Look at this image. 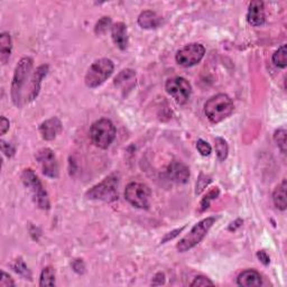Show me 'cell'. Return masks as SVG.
I'll use <instances>...</instances> for the list:
<instances>
[{
	"mask_svg": "<svg viewBox=\"0 0 287 287\" xmlns=\"http://www.w3.org/2000/svg\"><path fill=\"white\" fill-rule=\"evenodd\" d=\"M111 36L117 46L120 50H126L128 46V33L127 26L124 23H116L111 27Z\"/></svg>",
	"mask_w": 287,
	"mask_h": 287,
	"instance_id": "15",
	"label": "cell"
},
{
	"mask_svg": "<svg viewBox=\"0 0 287 287\" xmlns=\"http://www.w3.org/2000/svg\"><path fill=\"white\" fill-rule=\"evenodd\" d=\"M247 20L250 25L255 27L264 25L265 23V7L262 1H252L249 3Z\"/></svg>",
	"mask_w": 287,
	"mask_h": 287,
	"instance_id": "13",
	"label": "cell"
},
{
	"mask_svg": "<svg viewBox=\"0 0 287 287\" xmlns=\"http://www.w3.org/2000/svg\"><path fill=\"white\" fill-rule=\"evenodd\" d=\"M165 283V275L163 273H159L155 275V277L153 278V285H161Z\"/></svg>",
	"mask_w": 287,
	"mask_h": 287,
	"instance_id": "38",
	"label": "cell"
},
{
	"mask_svg": "<svg viewBox=\"0 0 287 287\" xmlns=\"http://www.w3.org/2000/svg\"><path fill=\"white\" fill-rule=\"evenodd\" d=\"M183 230H184V227H183V228H181V229L174 230V231H172V232H168V233L166 234V236L164 237V239L161 240V244H164V242H166V241H168V240L174 239V238H175L176 236H179V233L183 231Z\"/></svg>",
	"mask_w": 287,
	"mask_h": 287,
	"instance_id": "36",
	"label": "cell"
},
{
	"mask_svg": "<svg viewBox=\"0 0 287 287\" xmlns=\"http://www.w3.org/2000/svg\"><path fill=\"white\" fill-rule=\"evenodd\" d=\"M13 268L14 270L17 274L19 275H22V276H24L26 278H28V280H32V274L30 272V269L27 268V266L25 264V261H24L22 258H18V259H16L15 262H14V265H13Z\"/></svg>",
	"mask_w": 287,
	"mask_h": 287,
	"instance_id": "26",
	"label": "cell"
},
{
	"mask_svg": "<svg viewBox=\"0 0 287 287\" xmlns=\"http://www.w3.org/2000/svg\"><path fill=\"white\" fill-rule=\"evenodd\" d=\"M205 54V48L202 44L199 43H192L189 45H185L182 47L181 50L177 51L176 53V62L180 64L181 66L184 67H191L195 64L200 63L201 60L203 59Z\"/></svg>",
	"mask_w": 287,
	"mask_h": 287,
	"instance_id": "10",
	"label": "cell"
},
{
	"mask_svg": "<svg viewBox=\"0 0 287 287\" xmlns=\"http://www.w3.org/2000/svg\"><path fill=\"white\" fill-rule=\"evenodd\" d=\"M36 159L42 167V171L44 175L52 179H56L59 176V165L56 161L55 155L52 149L50 148H43L36 154Z\"/></svg>",
	"mask_w": 287,
	"mask_h": 287,
	"instance_id": "11",
	"label": "cell"
},
{
	"mask_svg": "<svg viewBox=\"0 0 287 287\" xmlns=\"http://www.w3.org/2000/svg\"><path fill=\"white\" fill-rule=\"evenodd\" d=\"M0 286L1 287H9V286H15V283L13 281L9 275L7 273L2 272L1 273V278H0Z\"/></svg>",
	"mask_w": 287,
	"mask_h": 287,
	"instance_id": "32",
	"label": "cell"
},
{
	"mask_svg": "<svg viewBox=\"0 0 287 287\" xmlns=\"http://www.w3.org/2000/svg\"><path fill=\"white\" fill-rule=\"evenodd\" d=\"M9 120H8L6 117H1V120H0V134L5 135L8 129H9Z\"/></svg>",
	"mask_w": 287,
	"mask_h": 287,
	"instance_id": "35",
	"label": "cell"
},
{
	"mask_svg": "<svg viewBox=\"0 0 287 287\" xmlns=\"http://www.w3.org/2000/svg\"><path fill=\"white\" fill-rule=\"evenodd\" d=\"M286 130L285 129H277L274 134V140L277 144L278 148L281 149L283 154L286 153Z\"/></svg>",
	"mask_w": 287,
	"mask_h": 287,
	"instance_id": "27",
	"label": "cell"
},
{
	"mask_svg": "<svg viewBox=\"0 0 287 287\" xmlns=\"http://www.w3.org/2000/svg\"><path fill=\"white\" fill-rule=\"evenodd\" d=\"M167 94L179 104L187 103L192 95V87L189 81L181 76L168 79L165 84Z\"/></svg>",
	"mask_w": 287,
	"mask_h": 287,
	"instance_id": "9",
	"label": "cell"
},
{
	"mask_svg": "<svg viewBox=\"0 0 287 287\" xmlns=\"http://www.w3.org/2000/svg\"><path fill=\"white\" fill-rule=\"evenodd\" d=\"M237 284L244 287H253L262 285V278L260 274L254 269H248L242 272L237 278Z\"/></svg>",
	"mask_w": 287,
	"mask_h": 287,
	"instance_id": "17",
	"label": "cell"
},
{
	"mask_svg": "<svg viewBox=\"0 0 287 287\" xmlns=\"http://www.w3.org/2000/svg\"><path fill=\"white\" fill-rule=\"evenodd\" d=\"M196 148L202 156H209L212 152V148L210 146V144L203 139H199L196 141Z\"/></svg>",
	"mask_w": 287,
	"mask_h": 287,
	"instance_id": "29",
	"label": "cell"
},
{
	"mask_svg": "<svg viewBox=\"0 0 287 287\" xmlns=\"http://www.w3.org/2000/svg\"><path fill=\"white\" fill-rule=\"evenodd\" d=\"M111 25V18L110 17H102L95 27V32L96 34L98 35H102L104 33H107L108 28Z\"/></svg>",
	"mask_w": 287,
	"mask_h": 287,
	"instance_id": "28",
	"label": "cell"
},
{
	"mask_svg": "<svg viewBox=\"0 0 287 287\" xmlns=\"http://www.w3.org/2000/svg\"><path fill=\"white\" fill-rule=\"evenodd\" d=\"M11 37L8 33L0 35V60L2 64H6L11 53Z\"/></svg>",
	"mask_w": 287,
	"mask_h": 287,
	"instance_id": "20",
	"label": "cell"
},
{
	"mask_svg": "<svg viewBox=\"0 0 287 287\" xmlns=\"http://www.w3.org/2000/svg\"><path fill=\"white\" fill-rule=\"evenodd\" d=\"M242 223H244V221H242L241 219H238V220H236L234 222H232V223L229 225L228 229L230 230V231H234V230H237L238 228H240Z\"/></svg>",
	"mask_w": 287,
	"mask_h": 287,
	"instance_id": "39",
	"label": "cell"
},
{
	"mask_svg": "<svg viewBox=\"0 0 287 287\" xmlns=\"http://www.w3.org/2000/svg\"><path fill=\"white\" fill-rule=\"evenodd\" d=\"M136 79V73L132 70H124L118 74V76L115 79V84L117 87H125L126 83L131 82L134 83Z\"/></svg>",
	"mask_w": 287,
	"mask_h": 287,
	"instance_id": "22",
	"label": "cell"
},
{
	"mask_svg": "<svg viewBox=\"0 0 287 287\" xmlns=\"http://www.w3.org/2000/svg\"><path fill=\"white\" fill-rule=\"evenodd\" d=\"M72 267H73L74 272H76L78 274H82L84 272V264H83V261L80 259L74 260L73 264H72Z\"/></svg>",
	"mask_w": 287,
	"mask_h": 287,
	"instance_id": "37",
	"label": "cell"
},
{
	"mask_svg": "<svg viewBox=\"0 0 287 287\" xmlns=\"http://www.w3.org/2000/svg\"><path fill=\"white\" fill-rule=\"evenodd\" d=\"M125 197L134 207L147 210L151 205L152 191L146 184L139 182H131L125 190Z\"/></svg>",
	"mask_w": 287,
	"mask_h": 287,
	"instance_id": "8",
	"label": "cell"
},
{
	"mask_svg": "<svg viewBox=\"0 0 287 287\" xmlns=\"http://www.w3.org/2000/svg\"><path fill=\"white\" fill-rule=\"evenodd\" d=\"M210 182H211V177H209L207 175H204V174H201L200 175V179L197 180V183H196V194H200L203 190L208 187L210 184Z\"/></svg>",
	"mask_w": 287,
	"mask_h": 287,
	"instance_id": "30",
	"label": "cell"
},
{
	"mask_svg": "<svg viewBox=\"0 0 287 287\" xmlns=\"http://www.w3.org/2000/svg\"><path fill=\"white\" fill-rule=\"evenodd\" d=\"M167 176L172 182H175L177 184L188 183L190 179V169L181 161H172L167 167Z\"/></svg>",
	"mask_w": 287,
	"mask_h": 287,
	"instance_id": "12",
	"label": "cell"
},
{
	"mask_svg": "<svg viewBox=\"0 0 287 287\" xmlns=\"http://www.w3.org/2000/svg\"><path fill=\"white\" fill-rule=\"evenodd\" d=\"M216 221H217L216 217H209L205 218L203 220H201L199 223L194 225L191 229V231H190L187 236L183 237L180 240V242L176 246L177 250H179L180 253H185L188 252V250L192 249L193 247H195L196 245H199L200 242L203 240V238L207 236L209 230L211 229Z\"/></svg>",
	"mask_w": 287,
	"mask_h": 287,
	"instance_id": "3",
	"label": "cell"
},
{
	"mask_svg": "<svg viewBox=\"0 0 287 287\" xmlns=\"http://www.w3.org/2000/svg\"><path fill=\"white\" fill-rule=\"evenodd\" d=\"M257 257H258V259H259L265 266L269 265L270 258H269V256L267 255V253L265 252V250H259V252L257 253Z\"/></svg>",
	"mask_w": 287,
	"mask_h": 287,
	"instance_id": "34",
	"label": "cell"
},
{
	"mask_svg": "<svg viewBox=\"0 0 287 287\" xmlns=\"http://www.w3.org/2000/svg\"><path fill=\"white\" fill-rule=\"evenodd\" d=\"M47 72H48V65H42L36 70L33 78H32L31 89H30V92H28V101H33L34 99H36V96H38L40 83H42V80L44 79V76H46Z\"/></svg>",
	"mask_w": 287,
	"mask_h": 287,
	"instance_id": "16",
	"label": "cell"
},
{
	"mask_svg": "<svg viewBox=\"0 0 287 287\" xmlns=\"http://www.w3.org/2000/svg\"><path fill=\"white\" fill-rule=\"evenodd\" d=\"M39 286H55V272L53 267L47 266L40 273Z\"/></svg>",
	"mask_w": 287,
	"mask_h": 287,
	"instance_id": "21",
	"label": "cell"
},
{
	"mask_svg": "<svg viewBox=\"0 0 287 287\" xmlns=\"http://www.w3.org/2000/svg\"><path fill=\"white\" fill-rule=\"evenodd\" d=\"M273 63L277 67H281V68L286 67L287 61H286V45L285 44H283L281 47H278V50L274 53Z\"/></svg>",
	"mask_w": 287,
	"mask_h": 287,
	"instance_id": "24",
	"label": "cell"
},
{
	"mask_svg": "<svg viewBox=\"0 0 287 287\" xmlns=\"http://www.w3.org/2000/svg\"><path fill=\"white\" fill-rule=\"evenodd\" d=\"M115 70L114 62L109 59H100L92 64L89 68L84 82L89 88H98L104 81L110 78Z\"/></svg>",
	"mask_w": 287,
	"mask_h": 287,
	"instance_id": "6",
	"label": "cell"
},
{
	"mask_svg": "<svg viewBox=\"0 0 287 287\" xmlns=\"http://www.w3.org/2000/svg\"><path fill=\"white\" fill-rule=\"evenodd\" d=\"M119 180L115 174L109 175L99 184L95 185L86 193L87 199L103 202H114L118 199Z\"/></svg>",
	"mask_w": 287,
	"mask_h": 287,
	"instance_id": "4",
	"label": "cell"
},
{
	"mask_svg": "<svg viewBox=\"0 0 287 287\" xmlns=\"http://www.w3.org/2000/svg\"><path fill=\"white\" fill-rule=\"evenodd\" d=\"M23 183L25 187L30 190V192L33 196L35 203L37 204L39 209L48 210L50 209V200H48V195L46 190L40 183L37 175L34 173L33 169L28 168L23 172L22 175Z\"/></svg>",
	"mask_w": 287,
	"mask_h": 287,
	"instance_id": "7",
	"label": "cell"
},
{
	"mask_svg": "<svg viewBox=\"0 0 287 287\" xmlns=\"http://www.w3.org/2000/svg\"><path fill=\"white\" fill-rule=\"evenodd\" d=\"M90 137L96 147L107 149L116 137V127L109 119L102 118L96 120L91 126Z\"/></svg>",
	"mask_w": 287,
	"mask_h": 287,
	"instance_id": "5",
	"label": "cell"
},
{
	"mask_svg": "<svg viewBox=\"0 0 287 287\" xmlns=\"http://www.w3.org/2000/svg\"><path fill=\"white\" fill-rule=\"evenodd\" d=\"M138 24L141 28H145V30H154V28L159 27L161 18L155 11L145 10L139 15Z\"/></svg>",
	"mask_w": 287,
	"mask_h": 287,
	"instance_id": "18",
	"label": "cell"
},
{
	"mask_svg": "<svg viewBox=\"0 0 287 287\" xmlns=\"http://www.w3.org/2000/svg\"><path fill=\"white\" fill-rule=\"evenodd\" d=\"M214 144H216V153L218 159L220 160H224L228 157V152H229V147L227 141H225L223 138H220V137H217L214 139Z\"/></svg>",
	"mask_w": 287,
	"mask_h": 287,
	"instance_id": "25",
	"label": "cell"
},
{
	"mask_svg": "<svg viewBox=\"0 0 287 287\" xmlns=\"http://www.w3.org/2000/svg\"><path fill=\"white\" fill-rule=\"evenodd\" d=\"M286 180H283L282 183L280 185H277L276 189L273 193V201L275 207L277 209H280L281 211H285L287 203H286Z\"/></svg>",
	"mask_w": 287,
	"mask_h": 287,
	"instance_id": "19",
	"label": "cell"
},
{
	"mask_svg": "<svg viewBox=\"0 0 287 287\" xmlns=\"http://www.w3.org/2000/svg\"><path fill=\"white\" fill-rule=\"evenodd\" d=\"M214 283L210 281L208 277L205 276H196L194 278V281L191 283L192 287H200V286H213Z\"/></svg>",
	"mask_w": 287,
	"mask_h": 287,
	"instance_id": "31",
	"label": "cell"
},
{
	"mask_svg": "<svg viewBox=\"0 0 287 287\" xmlns=\"http://www.w3.org/2000/svg\"><path fill=\"white\" fill-rule=\"evenodd\" d=\"M33 63V59L26 56V58H23L19 61L15 68L13 82H11V99H13L15 106L17 107H22L23 88L25 87V82L31 74Z\"/></svg>",
	"mask_w": 287,
	"mask_h": 287,
	"instance_id": "2",
	"label": "cell"
},
{
	"mask_svg": "<svg viewBox=\"0 0 287 287\" xmlns=\"http://www.w3.org/2000/svg\"><path fill=\"white\" fill-rule=\"evenodd\" d=\"M61 130H62V124H61V120L56 118V117L45 120L39 126L40 135H42L43 139L45 140L55 139Z\"/></svg>",
	"mask_w": 287,
	"mask_h": 287,
	"instance_id": "14",
	"label": "cell"
},
{
	"mask_svg": "<svg viewBox=\"0 0 287 287\" xmlns=\"http://www.w3.org/2000/svg\"><path fill=\"white\" fill-rule=\"evenodd\" d=\"M204 112L212 124H219L232 114L233 102L227 95H216L205 102Z\"/></svg>",
	"mask_w": 287,
	"mask_h": 287,
	"instance_id": "1",
	"label": "cell"
},
{
	"mask_svg": "<svg viewBox=\"0 0 287 287\" xmlns=\"http://www.w3.org/2000/svg\"><path fill=\"white\" fill-rule=\"evenodd\" d=\"M1 151L8 157H13L15 155V148L10 144H7L6 141H1Z\"/></svg>",
	"mask_w": 287,
	"mask_h": 287,
	"instance_id": "33",
	"label": "cell"
},
{
	"mask_svg": "<svg viewBox=\"0 0 287 287\" xmlns=\"http://www.w3.org/2000/svg\"><path fill=\"white\" fill-rule=\"evenodd\" d=\"M220 194V190L218 188H213L212 190H210V191L205 194L203 199L201 200L200 202V205H199V211L200 212H203L210 207V203H211V201L216 200L218 196H219Z\"/></svg>",
	"mask_w": 287,
	"mask_h": 287,
	"instance_id": "23",
	"label": "cell"
}]
</instances>
